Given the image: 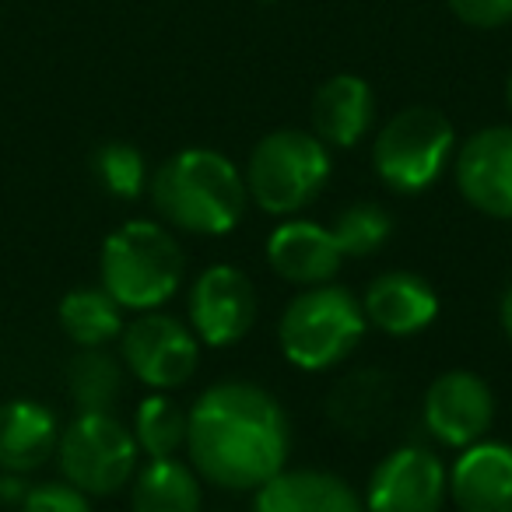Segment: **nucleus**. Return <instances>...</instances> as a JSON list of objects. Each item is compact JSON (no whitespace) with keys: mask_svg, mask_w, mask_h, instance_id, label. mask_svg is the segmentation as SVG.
I'll return each instance as SVG.
<instances>
[{"mask_svg":"<svg viewBox=\"0 0 512 512\" xmlns=\"http://www.w3.org/2000/svg\"><path fill=\"white\" fill-rule=\"evenodd\" d=\"M292 421L274 393L253 383H214L186 411V456L200 481L256 491L285 470Z\"/></svg>","mask_w":512,"mask_h":512,"instance_id":"f257e3e1","label":"nucleus"},{"mask_svg":"<svg viewBox=\"0 0 512 512\" xmlns=\"http://www.w3.org/2000/svg\"><path fill=\"white\" fill-rule=\"evenodd\" d=\"M151 204L176 232L228 235L249 207L239 165L214 148H183L151 176Z\"/></svg>","mask_w":512,"mask_h":512,"instance_id":"f03ea898","label":"nucleus"},{"mask_svg":"<svg viewBox=\"0 0 512 512\" xmlns=\"http://www.w3.org/2000/svg\"><path fill=\"white\" fill-rule=\"evenodd\" d=\"M102 288L134 313H151L179 292L186 274V253L179 239L158 221H123L99 256Z\"/></svg>","mask_w":512,"mask_h":512,"instance_id":"7ed1b4c3","label":"nucleus"},{"mask_svg":"<svg viewBox=\"0 0 512 512\" xmlns=\"http://www.w3.org/2000/svg\"><path fill=\"white\" fill-rule=\"evenodd\" d=\"M369 320L362 313V299L341 285L302 288L285 306L278 320L281 355L302 372H327L348 362L351 351L362 344Z\"/></svg>","mask_w":512,"mask_h":512,"instance_id":"20e7f679","label":"nucleus"},{"mask_svg":"<svg viewBox=\"0 0 512 512\" xmlns=\"http://www.w3.org/2000/svg\"><path fill=\"white\" fill-rule=\"evenodd\" d=\"M330 169V148L313 130H274L253 144L242 179L264 214L295 218L323 193Z\"/></svg>","mask_w":512,"mask_h":512,"instance_id":"39448f33","label":"nucleus"},{"mask_svg":"<svg viewBox=\"0 0 512 512\" xmlns=\"http://www.w3.org/2000/svg\"><path fill=\"white\" fill-rule=\"evenodd\" d=\"M456 155V130L439 109L411 106L383 123L372 144V165L393 193H421Z\"/></svg>","mask_w":512,"mask_h":512,"instance_id":"423d86ee","label":"nucleus"},{"mask_svg":"<svg viewBox=\"0 0 512 512\" xmlns=\"http://www.w3.org/2000/svg\"><path fill=\"white\" fill-rule=\"evenodd\" d=\"M64 477L92 495H116L137 474V439L113 411H81L57 442Z\"/></svg>","mask_w":512,"mask_h":512,"instance_id":"0eeeda50","label":"nucleus"},{"mask_svg":"<svg viewBox=\"0 0 512 512\" xmlns=\"http://www.w3.org/2000/svg\"><path fill=\"white\" fill-rule=\"evenodd\" d=\"M123 369L137 383L165 393L190 383L200 365V341L186 323L165 313H141L137 320L123 323L120 334Z\"/></svg>","mask_w":512,"mask_h":512,"instance_id":"6e6552de","label":"nucleus"},{"mask_svg":"<svg viewBox=\"0 0 512 512\" xmlns=\"http://www.w3.org/2000/svg\"><path fill=\"white\" fill-rule=\"evenodd\" d=\"M260 316V299L246 271L239 267H207L190 288L186 299V320L207 348H232L253 330Z\"/></svg>","mask_w":512,"mask_h":512,"instance_id":"1a4fd4ad","label":"nucleus"},{"mask_svg":"<svg viewBox=\"0 0 512 512\" xmlns=\"http://www.w3.org/2000/svg\"><path fill=\"white\" fill-rule=\"evenodd\" d=\"M449 470L428 446H400L379 460L365 488V512H442Z\"/></svg>","mask_w":512,"mask_h":512,"instance_id":"9d476101","label":"nucleus"},{"mask_svg":"<svg viewBox=\"0 0 512 512\" xmlns=\"http://www.w3.org/2000/svg\"><path fill=\"white\" fill-rule=\"evenodd\" d=\"M425 428L446 449H467L488 439L495 425V393L477 372L449 369L425 390Z\"/></svg>","mask_w":512,"mask_h":512,"instance_id":"9b49d317","label":"nucleus"},{"mask_svg":"<svg viewBox=\"0 0 512 512\" xmlns=\"http://www.w3.org/2000/svg\"><path fill=\"white\" fill-rule=\"evenodd\" d=\"M460 197L474 211L512 221V127L477 130L456 151L453 165Z\"/></svg>","mask_w":512,"mask_h":512,"instance_id":"f8f14e48","label":"nucleus"},{"mask_svg":"<svg viewBox=\"0 0 512 512\" xmlns=\"http://www.w3.org/2000/svg\"><path fill=\"white\" fill-rule=\"evenodd\" d=\"M267 264L288 285L313 288L334 281V274L344 264V253L327 225L285 218L267 239Z\"/></svg>","mask_w":512,"mask_h":512,"instance_id":"ddd939ff","label":"nucleus"},{"mask_svg":"<svg viewBox=\"0 0 512 512\" xmlns=\"http://www.w3.org/2000/svg\"><path fill=\"white\" fill-rule=\"evenodd\" d=\"M449 498L460 512H512V446L481 439L449 467Z\"/></svg>","mask_w":512,"mask_h":512,"instance_id":"4468645a","label":"nucleus"},{"mask_svg":"<svg viewBox=\"0 0 512 512\" xmlns=\"http://www.w3.org/2000/svg\"><path fill=\"white\" fill-rule=\"evenodd\" d=\"M362 313L369 327L390 337H414L428 330L439 316V295L421 274L386 271L365 288Z\"/></svg>","mask_w":512,"mask_h":512,"instance_id":"2eb2a0df","label":"nucleus"},{"mask_svg":"<svg viewBox=\"0 0 512 512\" xmlns=\"http://www.w3.org/2000/svg\"><path fill=\"white\" fill-rule=\"evenodd\" d=\"M253 512H365V502L330 470L285 467L256 488Z\"/></svg>","mask_w":512,"mask_h":512,"instance_id":"dca6fc26","label":"nucleus"},{"mask_svg":"<svg viewBox=\"0 0 512 512\" xmlns=\"http://www.w3.org/2000/svg\"><path fill=\"white\" fill-rule=\"evenodd\" d=\"M313 134L327 148H355L376 120V95L358 74H334L313 95Z\"/></svg>","mask_w":512,"mask_h":512,"instance_id":"f3484780","label":"nucleus"},{"mask_svg":"<svg viewBox=\"0 0 512 512\" xmlns=\"http://www.w3.org/2000/svg\"><path fill=\"white\" fill-rule=\"evenodd\" d=\"M60 442L57 414L39 400H8L0 404V470L4 474H32L39 470Z\"/></svg>","mask_w":512,"mask_h":512,"instance_id":"a211bd4d","label":"nucleus"},{"mask_svg":"<svg viewBox=\"0 0 512 512\" xmlns=\"http://www.w3.org/2000/svg\"><path fill=\"white\" fill-rule=\"evenodd\" d=\"M393 400H397V386L386 372L358 369L330 390L327 414L344 435H376L390 421Z\"/></svg>","mask_w":512,"mask_h":512,"instance_id":"6ab92c4d","label":"nucleus"},{"mask_svg":"<svg viewBox=\"0 0 512 512\" xmlns=\"http://www.w3.org/2000/svg\"><path fill=\"white\" fill-rule=\"evenodd\" d=\"M204 481L190 463L148 460L130 477V509L134 512H200Z\"/></svg>","mask_w":512,"mask_h":512,"instance_id":"aec40b11","label":"nucleus"},{"mask_svg":"<svg viewBox=\"0 0 512 512\" xmlns=\"http://www.w3.org/2000/svg\"><path fill=\"white\" fill-rule=\"evenodd\" d=\"M60 327L78 348H106L123 334V306L106 288H74L60 302Z\"/></svg>","mask_w":512,"mask_h":512,"instance_id":"412c9836","label":"nucleus"},{"mask_svg":"<svg viewBox=\"0 0 512 512\" xmlns=\"http://www.w3.org/2000/svg\"><path fill=\"white\" fill-rule=\"evenodd\" d=\"M67 390L81 411H113L123 397V365L106 348H81L67 365Z\"/></svg>","mask_w":512,"mask_h":512,"instance_id":"4be33fe9","label":"nucleus"},{"mask_svg":"<svg viewBox=\"0 0 512 512\" xmlns=\"http://www.w3.org/2000/svg\"><path fill=\"white\" fill-rule=\"evenodd\" d=\"M130 432L148 460H169L186 449V411L165 393H151L137 404Z\"/></svg>","mask_w":512,"mask_h":512,"instance_id":"5701e85b","label":"nucleus"},{"mask_svg":"<svg viewBox=\"0 0 512 512\" xmlns=\"http://www.w3.org/2000/svg\"><path fill=\"white\" fill-rule=\"evenodd\" d=\"M337 246H341L344 260H365V256L379 253V249L390 242L393 235V218L386 207L372 204V200H358V204H348L330 225Z\"/></svg>","mask_w":512,"mask_h":512,"instance_id":"b1692460","label":"nucleus"},{"mask_svg":"<svg viewBox=\"0 0 512 512\" xmlns=\"http://www.w3.org/2000/svg\"><path fill=\"white\" fill-rule=\"evenodd\" d=\"M95 176H99V183L106 186L113 197L134 200V197H141L144 186H148V165H144V155L134 144L113 141L95 151Z\"/></svg>","mask_w":512,"mask_h":512,"instance_id":"393cba45","label":"nucleus"},{"mask_svg":"<svg viewBox=\"0 0 512 512\" xmlns=\"http://www.w3.org/2000/svg\"><path fill=\"white\" fill-rule=\"evenodd\" d=\"M22 512H92V502L71 481H46L25 491Z\"/></svg>","mask_w":512,"mask_h":512,"instance_id":"a878e982","label":"nucleus"},{"mask_svg":"<svg viewBox=\"0 0 512 512\" xmlns=\"http://www.w3.org/2000/svg\"><path fill=\"white\" fill-rule=\"evenodd\" d=\"M449 11L470 29H502L512 22V0H449Z\"/></svg>","mask_w":512,"mask_h":512,"instance_id":"bb28decb","label":"nucleus"},{"mask_svg":"<svg viewBox=\"0 0 512 512\" xmlns=\"http://www.w3.org/2000/svg\"><path fill=\"white\" fill-rule=\"evenodd\" d=\"M498 320H502V330H505V337H509V344H512V281H509V288L502 292V306H498Z\"/></svg>","mask_w":512,"mask_h":512,"instance_id":"cd10ccee","label":"nucleus"},{"mask_svg":"<svg viewBox=\"0 0 512 512\" xmlns=\"http://www.w3.org/2000/svg\"><path fill=\"white\" fill-rule=\"evenodd\" d=\"M505 102H509V109H512V74H509V85H505Z\"/></svg>","mask_w":512,"mask_h":512,"instance_id":"c85d7f7f","label":"nucleus"},{"mask_svg":"<svg viewBox=\"0 0 512 512\" xmlns=\"http://www.w3.org/2000/svg\"><path fill=\"white\" fill-rule=\"evenodd\" d=\"M264 4H278V0H264Z\"/></svg>","mask_w":512,"mask_h":512,"instance_id":"c756f323","label":"nucleus"}]
</instances>
